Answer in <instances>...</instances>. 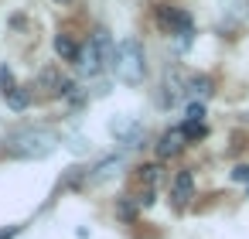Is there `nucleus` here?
Returning <instances> with one entry per match:
<instances>
[{
    "label": "nucleus",
    "mask_w": 249,
    "mask_h": 239,
    "mask_svg": "<svg viewBox=\"0 0 249 239\" xmlns=\"http://www.w3.org/2000/svg\"><path fill=\"white\" fill-rule=\"evenodd\" d=\"M181 96H184V75L181 72H167L164 75V86H160V96H157V106L171 110Z\"/></svg>",
    "instance_id": "8"
},
{
    "label": "nucleus",
    "mask_w": 249,
    "mask_h": 239,
    "mask_svg": "<svg viewBox=\"0 0 249 239\" xmlns=\"http://www.w3.org/2000/svg\"><path fill=\"white\" fill-rule=\"evenodd\" d=\"M113 75L126 86H140L143 75H147V55H143V45L137 38H123L116 45V55H113Z\"/></svg>",
    "instance_id": "3"
},
{
    "label": "nucleus",
    "mask_w": 249,
    "mask_h": 239,
    "mask_svg": "<svg viewBox=\"0 0 249 239\" xmlns=\"http://www.w3.org/2000/svg\"><path fill=\"white\" fill-rule=\"evenodd\" d=\"M191 195H195V178H191V171H178V178H174V184H171L174 208H184V205L191 202Z\"/></svg>",
    "instance_id": "9"
},
{
    "label": "nucleus",
    "mask_w": 249,
    "mask_h": 239,
    "mask_svg": "<svg viewBox=\"0 0 249 239\" xmlns=\"http://www.w3.org/2000/svg\"><path fill=\"white\" fill-rule=\"evenodd\" d=\"M58 147V133L52 127H14L4 137V150L18 161H41L52 157Z\"/></svg>",
    "instance_id": "1"
},
{
    "label": "nucleus",
    "mask_w": 249,
    "mask_h": 239,
    "mask_svg": "<svg viewBox=\"0 0 249 239\" xmlns=\"http://www.w3.org/2000/svg\"><path fill=\"white\" fill-rule=\"evenodd\" d=\"M181 130H184V140H201V137L208 133V130H205V123H188V120H184V127H181Z\"/></svg>",
    "instance_id": "16"
},
{
    "label": "nucleus",
    "mask_w": 249,
    "mask_h": 239,
    "mask_svg": "<svg viewBox=\"0 0 249 239\" xmlns=\"http://www.w3.org/2000/svg\"><path fill=\"white\" fill-rule=\"evenodd\" d=\"M137 205H140V202H133V198L126 195V198L116 205V215H120V219H133V215H137Z\"/></svg>",
    "instance_id": "17"
},
{
    "label": "nucleus",
    "mask_w": 249,
    "mask_h": 239,
    "mask_svg": "<svg viewBox=\"0 0 249 239\" xmlns=\"http://www.w3.org/2000/svg\"><path fill=\"white\" fill-rule=\"evenodd\" d=\"M126 164V154L123 150H116V154H106V157H99L89 171H86V181L89 184H99V181H109L113 174H120V167Z\"/></svg>",
    "instance_id": "6"
},
{
    "label": "nucleus",
    "mask_w": 249,
    "mask_h": 239,
    "mask_svg": "<svg viewBox=\"0 0 249 239\" xmlns=\"http://www.w3.org/2000/svg\"><path fill=\"white\" fill-rule=\"evenodd\" d=\"M21 232V225H4V229H0V239H14Z\"/></svg>",
    "instance_id": "20"
},
{
    "label": "nucleus",
    "mask_w": 249,
    "mask_h": 239,
    "mask_svg": "<svg viewBox=\"0 0 249 239\" xmlns=\"http://www.w3.org/2000/svg\"><path fill=\"white\" fill-rule=\"evenodd\" d=\"M109 133L116 137V144H123V150H133L143 140V123L133 120V116H126V113H120V116L109 120Z\"/></svg>",
    "instance_id": "5"
},
{
    "label": "nucleus",
    "mask_w": 249,
    "mask_h": 239,
    "mask_svg": "<svg viewBox=\"0 0 249 239\" xmlns=\"http://www.w3.org/2000/svg\"><path fill=\"white\" fill-rule=\"evenodd\" d=\"M113 55H116V41L109 38L106 28H99V31H92L89 41L82 45V52H79V58H75V69H79L82 79H96V75H103V72H113Z\"/></svg>",
    "instance_id": "2"
},
{
    "label": "nucleus",
    "mask_w": 249,
    "mask_h": 239,
    "mask_svg": "<svg viewBox=\"0 0 249 239\" xmlns=\"http://www.w3.org/2000/svg\"><path fill=\"white\" fill-rule=\"evenodd\" d=\"M137 178H140V184H143V191H154V188L160 184V178H164V174H160V164H143Z\"/></svg>",
    "instance_id": "14"
},
{
    "label": "nucleus",
    "mask_w": 249,
    "mask_h": 239,
    "mask_svg": "<svg viewBox=\"0 0 249 239\" xmlns=\"http://www.w3.org/2000/svg\"><path fill=\"white\" fill-rule=\"evenodd\" d=\"M55 52H58L65 62H75V58H79V52H82V45H79L72 35H58V38H55Z\"/></svg>",
    "instance_id": "13"
},
{
    "label": "nucleus",
    "mask_w": 249,
    "mask_h": 239,
    "mask_svg": "<svg viewBox=\"0 0 249 239\" xmlns=\"http://www.w3.org/2000/svg\"><path fill=\"white\" fill-rule=\"evenodd\" d=\"M65 86H69V79H62V72H58L55 65H48V69H41V72H38V89H41L48 99L65 96Z\"/></svg>",
    "instance_id": "7"
},
{
    "label": "nucleus",
    "mask_w": 249,
    "mask_h": 239,
    "mask_svg": "<svg viewBox=\"0 0 249 239\" xmlns=\"http://www.w3.org/2000/svg\"><path fill=\"white\" fill-rule=\"evenodd\" d=\"M184 96L208 99V96H212V79H208V75H184Z\"/></svg>",
    "instance_id": "12"
},
{
    "label": "nucleus",
    "mask_w": 249,
    "mask_h": 239,
    "mask_svg": "<svg viewBox=\"0 0 249 239\" xmlns=\"http://www.w3.org/2000/svg\"><path fill=\"white\" fill-rule=\"evenodd\" d=\"M184 120H188V123H205V106H201V103H188Z\"/></svg>",
    "instance_id": "15"
},
{
    "label": "nucleus",
    "mask_w": 249,
    "mask_h": 239,
    "mask_svg": "<svg viewBox=\"0 0 249 239\" xmlns=\"http://www.w3.org/2000/svg\"><path fill=\"white\" fill-rule=\"evenodd\" d=\"M184 144H188V140H184V130L174 127V130H167V133L157 140V157H160V161H164V157H174V154H181Z\"/></svg>",
    "instance_id": "11"
},
{
    "label": "nucleus",
    "mask_w": 249,
    "mask_h": 239,
    "mask_svg": "<svg viewBox=\"0 0 249 239\" xmlns=\"http://www.w3.org/2000/svg\"><path fill=\"white\" fill-rule=\"evenodd\" d=\"M157 24L174 38L178 52L191 48V41H195V21H191L188 11H181V7H157Z\"/></svg>",
    "instance_id": "4"
},
{
    "label": "nucleus",
    "mask_w": 249,
    "mask_h": 239,
    "mask_svg": "<svg viewBox=\"0 0 249 239\" xmlns=\"http://www.w3.org/2000/svg\"><path fill=\"white\" fill-rule=\"evenodd\" d=\"M69 150H72V154H86V150H89V140H86V137H69Z\"/></svg>",
    "instance_id": "18"
},
{
    "label": "nucleus",
    "mask_w": 249,
    "mask_h": 239,
    "mask_svg": "<svg viewBox=\"0 0 249 239\" xmlns=\"http://www.w3.org/2000/svg\"><path fill=\"white\" fill-rule=\"evenodd\" d=\"M0 96H4V103H7L11 113H24V110L31 106V99H35V96H31V86H18V82H14L7 92H0Z\"/></svg>",
    "instance_id": "10"
},
{
    "label": "nucleus",
    "mask_w": 249,
    "mask_h": 239,
    "mask_svg": "<svg viewBox=\"0 0 249 239\" xmlns=\"http://www.w3.org/2000/svg\"><path fill=\"white\" fill-rule=\"evenodd\" d=\"M232 181H239V184H249V164H239V167L232 171Z\"/></svg>",
    "instance_id": "19"
}]
</instances>
